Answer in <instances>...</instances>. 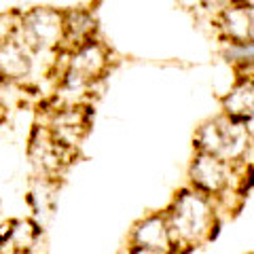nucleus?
Listing matches in <instances>:
<instances>
[{"label": "nucleus", "instance_id": "nucleus-20", "mask_svg": "<svg viewBox=\"0 0 254 254\" xmlns=\"http://www.w3.org/2000/svg\"><path fill=\"white\" fill-rule=\"evenodd\" d=\"M0 83H2V78H0Z\"/></svg>", "mask_w": 254, "mask_h": 254}, {"label": "nucleus", "instance_id": "nucleus-8", "mask_svg": "<svg viewBox=\"0 0 254 254\" xmlns=\"http://www.w3.org/2000/svg\"><path fill=\"white\" fill-rule=\"evenodd\" d=\"M87 125H89V110L81 106H66L53 113L49 131L53 140L60 142L62 146L76 150L78 142L87 133Z\"/></svg>", "mask_w": 254, "mask_h": 254}, {"label": "nucleus", "instance_id": "nucleus-11", "mask_svg": "<svg viewBox=\"0 0 254 254\" xmlns=\"http://www.w3.org/2000/svg\"><path fill=\"white\" fill-rule=\"evenodd\" d=\"M220 104L227 117L244 123L254 113V76H237V81L220 100Z\"/></svg>", "mask_w": 254, "mask_h": 254}, {"label": "nucleus", "instance_id": "nucleus-19", "mask_svg": "<svg viewBox=\"0 0 254 254\" xmlns=\"http://www.w3.org/2000/svg\"><path fill=\"white\" fill-rule=\"evenodd\" d=\"M0 254H26V252H0Z\"/></svg>", "mask_w": 254, "mask_h": 254}, {"label": "nucleus", "instance_id": "nucleus-5", "mask_svg": "<svg viewBox=\"0 0 254 254\" xmlns=\"http://www.w3.org/2000/svg\"><path fill=\"white\" fill-rule=\"evenodd\" d=\"M74 148H66L60 142H55L49 127H36L34 133L30 138V159L36 165L38 172H43V176L55 178L58 174L72 163Z\"/></svg>", "mask_w": 254, "mask_h": 254}, {"label": "nucleus", "instance_id": "nucleus-13", "mask_svg": "<svg viewBox=\"0 0 254 254\" xmlns=\"http://www.w3.org/2000/svg\"><path fill=\"white\" fill-rule=\"evenodd\" d=\"M19 26H21V17H17L15 13L0 15V43L17 38L19 36Z\"/></svg>", "mask_w": 254, "mask_h": 254}, {"label": "nucleus", "instance_id": "nucleus-14", "mask_svg": "<svg viewBox=\"0 0 254 254\" xmlns=\"http://www.w3.org/2000/svg\"><path fill=\"white\" fill-rule=\"evenodd\" d=\"M235 2V0H203V6L201 9L208 13V15H212V19L216 17V15H220L225 9H229Z\"/></svg>", "mask_w": 254, "mask_h": 254}, {"label": "nucleus", "instance_id": "nucleus-18", "mask_svg": "<svg viewBox=\"0 0 254 254\" xmlns=\"http://www.w3.org/2000/svg\"><path fill=\"white\" fill-rule=\"evenodd\" d=\"M4 119H6V108H4L2 104H0V123H2Z\"/></svg>", "mask_w": 254, "mask_h": 254}, {"label": "nucleus", "instance_id": "nucleus-16", "mask_svg": "<svg viewBox=\"0 0 254 254\" xmlns=\"http://www.w3.org/2000/svg\"><path fill=\"white\" fill-rule=\"evenodd\" d=\"M244 125H246V131H248V136H250V140L254 142V113L246 119L244 121Z\"/></svg>", "mask_w": 254, "mask_h": 254}, {"label": "nucleus", "instance_id": "nucleus-10", "mask_svg": "<svg viewBox=\"0 0 254 254\" xmlns=\"http://www.w3.org/2000/svg\"><path fill=\"white\" fill-rule=\"evenodd\" d=\"M41 237V229L34 220L19 218L0 227V252H26L30 254Z\"/></svg>", "mask_w": 254, "mask_h": 254}, {"label": "nucleus", "instance_id": "nucleus-9", "mask_svg": "<svg viewBox=\"0 0 254 254\" xmlns=\"http://www.w3.org/2000/svg\"><path fill=\"white\" fill-rule=\"evenodd\" d=\"M32 60H34V51L19 36L13 41L0 43V78L2 81H23L32 70Z\"/></svg>", "mask_w": 254, "mask_h": 254}, {"label": "nucleus", "instance_id": "nucleus-4", "mask_svg": "<svg viewBox=\"0 0 254 254\" xmlns=\"http://www.w3.org/2000/svg\"><path fill=\"white\" fill-rule=\"evenodd\" d=\"M129 246L153 250L157 254H180L165 212H150L142 216L129 231Z\"/></svg>", "mask_w": 254, "mask_h": 254}, {"label": "nucleus", "instance_id": "nucleus-7", "mask_svg": "<svg viewBox=\"0 0 254 254\" xmlns=\"http://www.w3.org/2000/svg\"><path fill=\"white\" fill-rule=\"evenodd\" d=\"M108 66V51L106 47L98 43L95 38H87L85 43L74 47L68 60V72L76 74L81 81L87 85H91L95 78H100L104 74V70Z\"/></svg>", "mask_w": 254, "mask_h": 254}, {"label": "nucleus", "instance_id": "nucleus-12", "mask_svg": "<svg viewBox=\"0 0 254 254\" xmlns=\"http://www.w3.org/2000/svg\"><path fill=\"white\" fill-rule=\"evenodd\" d=\"M95 30V19L87 11L66 13V41H74V47L91 38Z\"/></svg>", "mask_w": 254, "mask_h": 254}, {"label": "nucleus", "instance_id": "nucleus-2", "mask_svg": "<svg viewBox=\"0 0 254 254\" xmlns=\"http://www.w3.org/2000/svg\"><path fill=\"white\" fill-rule=\"evenodd\" d=\"M254 142L250 140L246 125L237 119L220 113L203 121L195 131L193 146L197 153L214 155L231 165L248 163L250 150Z\"/></svg>", "mask_w": 254, "mask_h": 254}, {"label": "nucleus", "instance_id": "nucleus-6", "mask_svg": "<svg viewBox=\"0 0 254 254\" xmlns=\"http://www.w3.org/2000/svg\"><path fill=\"white\" fill-rule=\"evenodd\" d=\"M216 26L220 43L242 45L254 41V2L252 0H235L220 15L212 19Z\"/></svg>", "mask_w": 254, "mask_h": 254}, {"label": "nucleus", "instance_id": "nucleus-1", "mask_svg": "<svg viewBox=\"0 0 254 254\" xmlns=\"http://www.w3.org/2000/svg\"><path fill=\"white\" fill-rule=\"evenodd\" d=\"M163 212L180 254L212 242L220 229L218 203L193 187H182Z\"/></svg>", "mask_w": 254, "mask_h": 254}, {"label": "nucleus", "instance_id": "nucleus-17", "mask_svg": "<svg viewBox=\"0 0 254 254\" xmlns=\"http://www.w3.org/2000/svg\"><path fill=\"white\" fill-rule=\"evenodd\" d=\"M127 254H157V252L144 250V248H136V246H127Z\"/></svg>", "mask_w": 254, "mask_h": 254}, {"label": "nucleus", "instance_id": "nucleus-15", "mask_svg": "<svg viewBox=\"0 0 254 254\" xmlns=\"http://www.w3.org/2000/svg\"><path fill=\"white\" fill-rule=\"evenodd\" d=\"M178 4L187 11H197L203 6V0H178Z\"/></svg>", "mask_w": 254, "mask_h": 254}, {"label": "nucleus", "instance_id": "nucleus-3", "mask_svg": "<svg viewBox=\"0 0 254 254\" xmlns=\"http://www.w3.org/2000/svg\"><path fill=\"white\" fill-rule=\"evenodd\" d=\"M19 38L34 53L49 51L66 43V13L36 6L21 15Z\"/></svg>", "mask_w": 254, "mask_h": 254}]
</instances>
